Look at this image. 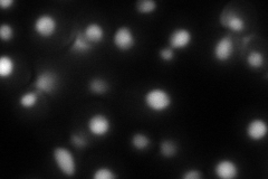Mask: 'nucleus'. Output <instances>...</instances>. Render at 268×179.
Instances as JSON below:
<instances>
[{
    "mask_svg": "<svg viewBox=\"0 0 268 179\" xmlns=\"http://www.w3.org/2000/svg\"><path fill=\"white\" fill-rule=\"evenodd\" d=\"M144 105L155 113H161L171 108L173 99L170 92L162 88H152L145 92L143 96Z\"/></svg>",
    "mask_w": 268,
    "mask_h": 179,
    "instance_id": "nucleus-1",
    "label": "nucleus"
},
{
    "mask_svg": "<svg viewBox=\"0 0 268 179\" xmlns=\"http://www.w3.org/2000/svg\"><path fill=\"white\" fill-rule=\"evenodd\" d=\"M53 160L55 162L56 167L65 176L73 177L77 171V164L74 153L66 147L58 146L54 148L52 152Z\"/></svg>",
    "mask_w": 268,
    "mask_h": 179,
    "instance_id": "nucleus-2",
    "label": "nucleus"
},
{
    "mask_svg": "<svg viewBox=\"0 0 268 179\" xmlns=\"http://www.w3.org/2000/svg\"><path fill=\"white\" fill-rule=\"evenodd\" d=\"M33 86L41 94H54L58 88V75L52 70H44L37 74Z\"/></svg>",
    "mask_w": 268,
    "mask_h": 179,
    "instance_id": "nucleus-3",
    "label": "nucleus"
},
{
    "mask_svg": "<svg viewBox=\"0 0 268 179\" xmlns=\"http://www.w3.org/2000/svg\"><path fill=\"white\" fill-rule=\"evenodd\" d=\"M33 28L38 36L48 40L57 33L58 22L56 17L51 15V14H42V15L36 17Z\"/></svg>",
    "mask_w": 268,
    "mask_h": 179,
    "instance_id": "nucleus-4",
    "label": "nucleus"
},
{
    "mask_svg": "<svg viewBox=\"0 0 268 179\" xmlns=\"http://www.w3.org/2000/svg\"><path fill=\"white\" fill-rule=\"evenodd\" d=\"M219 23L232 33H241L246 30L245 18L232 8L223 9L219 16Z\"/></svg>",
    "mask_w": 268,
    "mask_h": 179,
    "instance_id": "nucleus-5",
    "label": "nucleus"
},
{
    "mask_svg": "<svg viewBox=\"0 0 268 179\" xmlns=\"http://www.w3.org/2000/svg\"><path fill=\"white\" fill-rule=\"evenodd\" d=\"M87 130L96 138H103L111 132L112 122L110 118L104 113H94L87 120Z\"/></svg>",
    "mask_w": 268,
    "mask_h": 179,
    "instance_id": "nucleus-6",
    "label": "nucleus"
},
{
    "mask_svg": "<svg viewBox=\"0 0 268 179\" xmlns=\"http://www.w3.org/2000/svg\"><path fill=\"white\" fill-rule=\"evenodd\" d=\"M113 45L121 52H129L136 45V36L132 28L129 26H121L115 31L113 38Z\"/></svg>",
    "mask_w": 268,
    "mask_h": 179,
    "instance_id": "nucleus-7",
    "label": "nucleus"
},
{
    "mask_svg": "<svg viewBox=\"0 0 268 179\" xmlns=\"http://www.w3.org/2000/svg\"><path fill=\"white\" fill-rule=\"evenodd\" d=\"M235 52V43L230 34L219 37L212 47V55L218 62H228Z\"/></svg>",
    "mask_w": 268,
    "mask_h": 179,
    "instance_id": "nucleus-8",
    "label": "nucleus"
},
{
    "mask_svg": "<svg viewBox=\"0 0 268 179\" xmlns=\"http://www.w3.org/2000/svg\"><path fill=\"white\" fill-rule=\"evenodd\" d=\"M192 42V33L186 27H177L169 34L168 44L172 50H184Z\"/></svg>",
    "mask_w": 268,
    "mask_h": 179,
    "instance_id": "nucleus-9",
    "label": "nucleus"
},
{
    "mask_svg": "<svg viewBox=\"0 0 268 179\" xmlns=\"http://www.w3.org/2000/svg\"><path fill=\"white\" fill-rule=\"evenodd\" d=\"M213 173L220 179H233L239 175V167L231 159H220L214 164Z\"/></svg>",
    "mask_w": 268,
    "mask_h": 179,
    "instance_id": "nucleus-10",
    "label": "nucleus"
},
{
    "mask_svg": "<svg viewBox=\"0 0 268 179\" xmlns=\"http://www.w3.org/2000/svg\"><path fill=\"white\" fill-rule=\"evenodd\" d=\"M268 133V125L265 120L256 118L250 120L246 125V135L252 141H260Z\"/></svg>",
    "mask_w": 268,
    "mask_h": 179,
    "instance_id": "nucleus-11",
    "label": "nucleus"
},
{
    "mask_svg": "<svg viewBox=\"0 0 268 179\" xmlns=\"http://www.w3.org/2000/svg\"><path fill=\"white\" fill-rule=\"evenodd\" d=\"M95 45L87 40L84 35V32L79 31L75 33L74 38L70 46V52L75 55H86L92 52Z\"/></svg>",
    "mask_w": 268,
    "mask_h": 179,
    "instance_id": "nucleus-12",
    "label": "nucleus"
},
{
    "mask_svg": "<svg viewBox=\"0 0 268 179\" xmlns=\"http://www.w3.org/2000/svg\"><path fill=\"white\" fill-rule=\"evenodd\" d=\"M83 32H84V35L86 36L87 40H89L93 45L100 44V43L103 42L105 38L104 27L99 23L94 22L87 24L84 30H83Z\"/></svg>",
    "mask_w": 268,
    "mask_h": 179,
    "instance_id": "nucleus-13",
    "label": "nucleus"
},
{
    "mask_svg": "<svg viewBox=\"0 0 268 179\" xmlns=\"http://www.w3.org/2000/svg\"><path fill=\"white\" fill-rule=\"evenodd\" d=\"M16 70V63L11 55H3L0 57V77L8 79L12 77Z\"/></svg>",
    "mask_w": 268,
    "mask_h": 179,
    "instance_id": "nucleus-14",
    "label": "nucleus"
},
{
    "mask_svg": "<svg viewBox=\"0 0 268 179\" xmlns=\"http://www.w3.org/2000/svg\"><path fill=\"white\" fill-rule=\"evenodd\" d=\"M110 90V84L103 77H93L89 82V91L96 95H103Z\"/></svg>",
    "mask_w": 268,
    "mask_h": 179,
    "instance_id": "nucleus-15",
    "label": "nucleus"
},
{
    "mask_svg": "<svg viewBox=\"0 0 268 179\" xmlns=\"http://www.w3.org/2000/svg\"><path fill=\"white\" fill-rule=\"evenodd\" d=\"M40 93L37 91H28L23 93L19 98V105L26 110H31L38 104Z\"/></svg>",
    "mask_w": 268,
    "mask_h": 179,
    "instance_id": "nucleus-16",
    "label": "nucleus"
},
{
    "mask_svg": "<svg viewBox=\"0 0 268 179\" xmlns=\"http://www.w3.org/2000/svg\"><path fill=\"white\" fill-rule=\"evenodd\" d=\"M246 63L248 67H250L252 70L261 69L265 64V56L259 51H250L246 56Z\"/></svg>",
    "mask_w": 268,
    "mask_h": 179,
    "instance_id": "nucleus-17",
    "label": "nucleus"
},
{
    "mask_svg": "<svg viewBox=\"0 0 268 179\" xmlns=\"http://www.w3.org/2000/svg\"><path fill=\"white\" fill-rule=\"evenodd\" d=\"M160 153L164 158H172L177 156L178 153V144L171 139H164L160 142Z\"/></svg>",
    "mask_w": 268,
    "mask_h": 179,
    "instance_id": "nucleus-18",
    "label": "nucleus"
},
{
    "mask_svg": "<svg viewBox=\"0 0 268 179\" xmlns=\"http://www.w3.org/2000/svg\"><path fill=\"white\" fill-rule=\"evenodd\" d=\"M131 144H132L134 149L143 151V150H147L150 147L151 139L143 132H135L131 137Z\"/></svg>",
    "mask_w": 268,
    "mask_h": 179,
    "instance_id": "nucleus-19",
    "label": "nucleus"
},
{
    "mask_svg": "<svg viewBox=\"0 0 268 179\" xmlns=\"http://www.w3.org/2000/svg\"><path fill=\"white\" fill-rule=\"evenodd\" d=\"M158 8V4L155 0H139L135 4L136 12L143 15H148V14H152Z\"/></svg>",
    "mask_w": 268,
    "mask_h": 179,
    "instance_id": "nucleus-20",
    "label": "nucleus"
},
{
    "mask_svg": "<svg viewBox=\"0 0 268 179\" xmlns=\"http://www.w3.org/2000/svg\"><path fill=\"white\" fill-rule=\"evenodd\" d=\"M70 141L73 147L77 149H84L89 146V139L83 132H73L71 133Z\"/></svg>",
    "mask_w": 268,
    "mask_h": 179,
    "instance_id": "nucleus-21",
    "label": "nucleus"
},
{
    "mask_svg": "<svg viewBox=\"0 0 268 179\" xmlns=\"http://www.w3.org/2000/svg\"><path fill=\"white\" fill-rule=\"evenodd\" d=\"M94 179H115L118 178V173H115L111 168L102 166L96 168L93 172Z\"/></svg>",
    "mask_w": 268,
    "mask_h": 179,
    "instance_id": "nucleus-22",
    "label": "nucleus"
},
{
    "mask_svg": "<svg viewBox=\"0 0 268 179\" xmlns=\"http://www.w3.org/2000/svg\"><path fill=\"white\" fill-rule=\"evenodd\" d=\"M15 36V31L14 27L8 23H3L2 26H0V38L4 42H9L12 41Z\"/></svg>",
    "mask_w": 268,
    "mask_h": 179,
    "instance_id": "nucleus-23",
    "label": "nucleus"
},
{
    "mask_svg": "<svg viewBox=\"0 0 268 179\" xmlns=\"http://www.w3.org/2000/svg\"><path fill=\"white\" fill-rule=\"evenodd\" d=\"M159 56H160V59L164 62H171V61H173L174 56H175L174 50H172V48L169 47V46L164 47L159 52Z\"/></svg>",
    "mask_w": 268,
    "mask_h": 179,
    "instance_id": "nucleus-24",
    "label": "nucleus"
},
{
    "mask_svg": "<svg viewBox=\"0 0 268 179\" xmlns=\"http://www.w3.org/2000/svg\"><path fill=\"white\" fill-rule=\"evenodd\" d=\"M202 177V173L200 172V170H198V169H187V170H184V172L182 173V178L183 179H200Z\"/></svg>",
    "mask_w": 268,
    "mask_h": 179,
    "instance_id": "nucleus-25",
    "label": "nucleus"
},
{
    "mask_svg": "<svg viewBox=\"0 0 268 179\" xmlns=\"http://www.w3.org/2000/svg\"><path fill=\"white\" fill-rule=\"evenodd\" d=\"M15 5L14 0H2L0 2V7H2L4 11H6V9H11Z\"/></svg>",
    "mask_w": 268,
    "mask_h": 179,
    "instance_id": "nucleus-26",
    "label": "nucleus"
},
{
    "mask_svg": "<svg viewBox=\"0 0 268 179\" xmlns=\"http://www.w3.org/2000/svg\"><path fill=\"white\" fill-rule=\"evenodd\" d=\"M252 37H254V36H252V35H250V36H246V37H243V38H242V43H243V44H247V43H248V42H249V41H251V40H252Z\"/></svg>",
    "mask_w": 268,
    "mask_h": 179,
    "instance_id": "nucleus-27",
    "label": "nucleus"
}]
</instances>
